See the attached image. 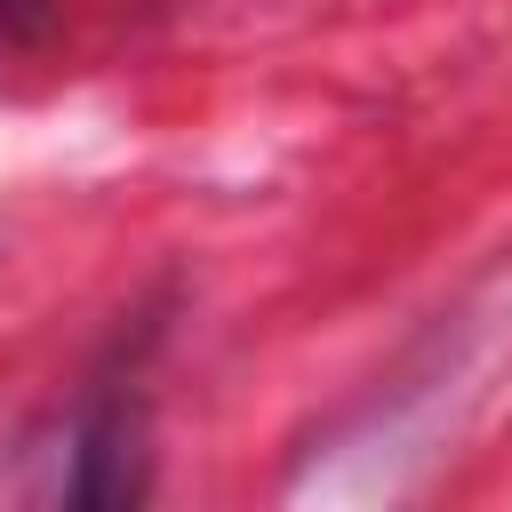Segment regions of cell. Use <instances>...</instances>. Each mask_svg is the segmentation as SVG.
<instances>
[{"label": "cell", "mask_w": 512, "mask_h": 512, "mask_svg": "<svg viewBox=\"0 0 512 512\" xmlns=\"http://www.w3.org/2000/svg\"><path fill=\"white\" fill-rule=\"evenodd\" d=\"M48 32V0H0V40H40Z\"/></svg>", "instance_id": "6da1fadb"}]
</instances>
